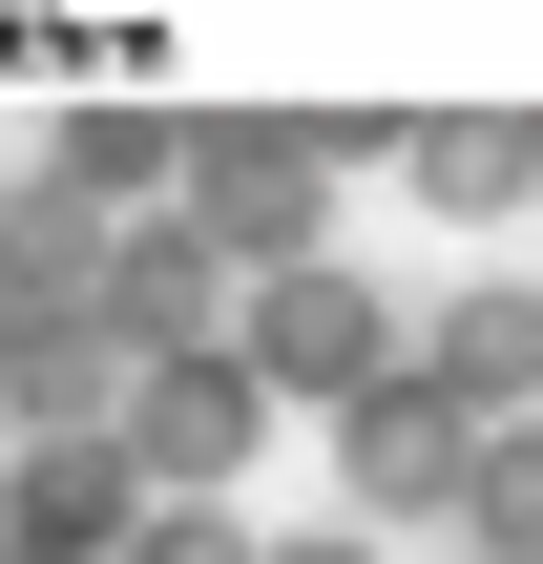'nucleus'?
I'll return each instance as SVG.
<instances>
[{
    "instance_id": "obj_1",
    "label": "nucleus",
    "mask_w": 543,
    "mask_h": 564,
    "mask_svg": "<svg viewBox=\"0 0 543 564\" xmlns=\"http://www.w3.org/2000/svg\"><path fill=\"white\" fill-rule=\"evenodd\" d=\"M251 356H272V377H314V398H356V377H377V314H356L335 272H293V293L251 314Z\"/></svg>"
}]
</instances>
